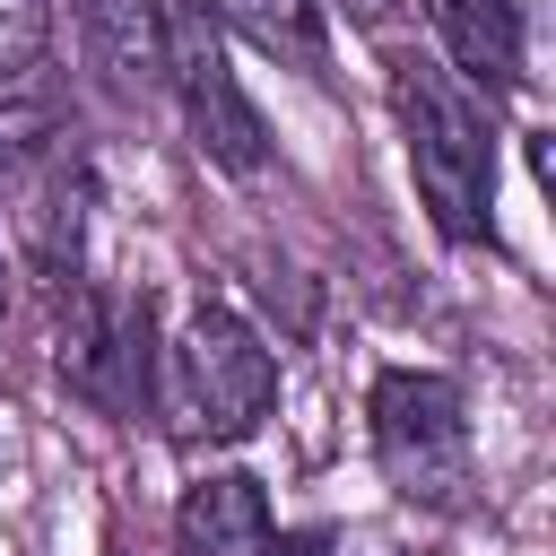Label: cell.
Listing matches in <instances>:
<instances>
[{
    "instance_id": "12",
    "label": "cell",
    "mask_w": 556,
    "mask_h": 556,
    "mask_svg": "<svg viewBox=\"0 0 556 556\" xmlns=\"http://www.w3.org/2000/svg\"><path fill=\"white\" fill-rule=\"evenodd\" d=\"M0 321H9V261H0Z\"/></svg>"
},
{
    "instance_id": "7",
    "label": "cell",
    "mask_w": 556,
    "mask_h": 556,
    "mask_svg": "<svg viewBox=\"0 0 556 556\" xmlns=\"http://www.w3.org/2000/svg\"><path fill=\"white\" fill-rule=\"evenodd\" d=\"M443 52H452V78L460 87H521V9L513 0H426Z\"/></svg>"
},
{
    "instance_id": "4",
    "label": "cell",
    "mask_w": 556,
    "mask_h": 556,
    "mask_svg": "<svg viewBox=\"0 0 556 556\" xmlns=\"http://www.w3.org/2000/svg\"><path fill=\"white\" fill-rule=\"evenodd\" d=\"M165 87L182 96V122H191V148L217 165V174H261L269 165V130H261V104L243 96L235 61H226V35L200 0H174L165 17Z\"/></svg>"
},
{
    "instance_id": "8",
    "label": "cell",
    "mask_w": 556,
    "mask_h": 556,
    "mask_svg": "<svg viewBox=\"0 0 556 556\" xmlns=\"http://www.w3.org/2000/svg\"><path fill=\"white\" fill-rule=\"evenodd\" d=\"M165 17H174V0H78L87 52L122 96H156L165 87Z\"/></svg>"
},
{
    "instance_id": "11",
    "label": "cell",
    "mask_w": 556,
    "mask_h": 556,
    "mask_svg": "<svg viewBox=\"0 0 556 556\" xmlns=\"http://www.w3.org/2000/svg\"><path fill=\"white\" fill-rule=\"evenodd\" d=\"M339 9H348V17H365V26H391V9H400V0H339Z\"/></svg>"
},
{
    "instance_id": "9",
    "label": "cell",
    "mask_w": 556,
    "mask_h": 556,
    "mask_svg": "<svg viewBox=\"0 0 556 556\" xmlns=\"http://www.w3.org/2000/svg\"><path fill=\"white\" fill-rule=\"evenodd\" d=\"M217 26L252 35L261 52L295 61V70H321L330 61V35H321V0H200Z\"/></svg>"
},
{
    "instance_id": "3",
    "label": "cell",
    "mask_w": 556,
    "mask_h": 556,
    "mask_svg": "<svg viewBox=\"0 0 556 556\" xmlns=\"http://www.w3.org/2000/svg\"><path fill=\"white\" fill-rule=\"evenodd\" d=\"M365 426H374V469L391 495H408L426 513L469 504V478H478L469 469V400L452 374H426V365L374 374Z\"/></svg>"
},
{
    "instance_id": "10",
    "label": "cell",
    "mask_w": 556,
    "mask_h": 556,
    "mask_svg": "<svg viewBox=\"0 0 556 556\" xmlns=\"http://www.w3.org/2000/svg\"><path fill=\"white\" fill-rule=\"evenodd\" d=\"M52 43V0H0V87H17Z\"/></svg>"
},
{
    "instance_id": "5",
    "label": "cell",
    "mask_w": 556,
    "mask_h": 556,
    "mask_svg": "<svg viewBox=\"0 0 556 556\" xmlns=\"http://www.w3.org/2000/svg\"><path fill=\"white\" fill-rule=\"evenodd\" d=\"M61 382L104 408L139 417L156 391V313L139 287H70L61 295Z\"/></svg>"
},
{
    "instance_id": "2",
    "label": "cell",
    "mask_w": 556,
    "mask_h": 556,
    "mask_svg": "<svg viewBox=\"0 0 556 556\" xmlns=\"http://www.w3.org/2000/svg\"><path fill=\"white\" fill-rule=\"evenodd\" d=\"M165 417L182 443H243L269 400H278V356L261 348V330L226 304H191V321L165 348Z\"/></svg>"
},
{
    "instance_id": "6",
    "label": "cell",
    "mask_w": 556,
    "mask_h": 556,
    "mask_svg": "<svg viewBox=\"0 0 556 556\" xmlns=\"http://www.w3.org/2000/svg\"><path fill=\"white\" fill-rule=\"evenodd\" d=\"M269 495L252 469H208L174 504V556H269Z\"/></svg>"
},
{
    "instance_id": "1",
    "label": "cell",
    "mask_w": 556,
    "mask_h": 556,
    "mask_svg": "<svg viewBox=\"0 0 556 556\" xmlns=\"http://www.w3.org/2000/svg\"><path fill=\"white\" fill-rule=\"evenodd\" d=\"M391 113H400V148H408L426 217L452 243H478L486 217H495V122H486V104L443 61H400Z\"/></svg>"
}]
</instances>
